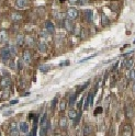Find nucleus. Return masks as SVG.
<instances>
[{
	"label": "nucleus",
	"instance_id": "nucleus-1",
	"mask_svg": "<svg viewBox=\"0 0 135 136\" xmlns=\"http://www.w3.org/2000/svg\"><path fill=\"white\" fill-rule=\"evenodd\" d=\"M48 130V120H47V115L44 114L43 117L41 119V135H46Z\"/></svg>",
	"mask_w": 135,
	"mask_h": 136
},
{
	"label": "nucleus",
	"instance_id": "nucleus-2",
	"mask_svg": "<svg viewBox=\"0 0 135 136\" xmlns=\"http://www.w3.org/2000/svg\"><path fill=\"white\" fill-rule=\"evenodd\" d=\"M68 116H69V119H70V120L74 121V123H75V124H77V123L79 122V120H80L81 114H78L75 110H70L68 112Z\"/></svg>",
	"mask_w": 135,
	"mask_h": 136
},
{
	"label": "nucleus",
	"instance_id": "nucleus-3",
	"mask_svg": "<svg viewBox=\"0 0 135 136\" xmlns=\"http://www.w3.org/2000/svg\"><path fill=\"white\" fill-rule=\"evenodd\" d=\"M96 91L97 90L95 89L93 91H91V92H89L88 93V97H87V100H86V104H85V110L88 108L89 105H92L93 104V97H95V93H96Z\"/></svg>",
	"mask_w": 135,
	"mask_h": 136
},
{
	"label": "nucleus",
	"instance_id": "nucleus-4",
	"mask_svg": "<svg viewBox=\"0 0 135 136\" xmlns=\"http://www.w3.org/2000/svg\"><path fill=\"white\" fill-rule=\"evenodd\" d=\"M67 15H68V18L70 19V20H75L78 18V10L75 9V8H69V9L67 10Z\"/></svg>",
	"mask_w": 135,
	"mask_h": 136
},
{
	"label": "nucleus",
	"instance_id": "nucleus-5",
	"mask_svg": "<svg viewBox=\"0 0 135 136\" xmlns=\"http://www.w3.org/2000/svg\"><path fill=\"white\" fill-rule=\"evenodd\" d=\"M64 26L68 32H73L74 31V24L70 19H64Z\"/></svg>",
	"mask_w": 135,
	"mask_h": 136
},
{
	"label": "nucleus",
	"instance_id": "nucleus-6",
	"mask_svg": "<svg viewBox=\"0 0 135 136\" xmlns=\"http://www.w3.org/2000/svg\"><path fill=\"white\" fill-rule=\"evenodd\" d=\"M9 40V35H8V32L6 30H1L0 31V43L5 44L7 41Z\"/></svg>",
	"mask_w": 135,
	"mask_h": 136
},
{
	"label": "nucleus",
	"instance_id": "nucleus-7",
	"mask_svg": "<svg viewBox=\"0 0 135 136\" xmlns=\"http://www.w3.org/2000/svg\"><path fill=\"white\" fill-rule=\"evenodd\" d=\"M10 135H13V136L19 135L18 125H17V123H14V122H12L10 124Z\"/></svg>",
	"mask_w": 135,
	"mask_h": 136
},
{
	"label": "nucleus",
	"instance_id": "nucleus-8",
	"mask_svg": "<svg viewBox=\"0 0 135 136\" xmlns=\"http://www.w3.org/2000/svg\"><path fill=\"white\" fill-rule=\"evenodd\" d=\"M45 31L47 33H50V34H53V33L55 32V26L51 21H47L45 23Z\"/></svg>",
	"mask_w": 135,
	"mask_h": 136
},
{
	"label": "nucleus",
	"instance_id": "nucleus-9",
	"mask_svg": "<svg viewBox=\"0 0 135 136\" xmlns=\"http://www.w3.org/2000/svg\"><path fill=\"white\" fill-rule=\"evenodd\" d=\"M1 57H2V60L3 61H7L10 57V52H9V48L8 47H3L1 49Z\"/></svg>",
	"mask_w": 135,
	"mask_h": 136
},
{
	"label": "nucleus",
	"instance_id": "nucleus-10",
	"mask_svg": "<svg viewBox=\"0 0 135 136\" xmlns=\"http://www.w3.org/2000/svg\"><path fill=\"white\" fill-rule=\"evenodd\" d=\"M0 85H1V87H2V88H9L10 86H11V79H10L9 77H5V78H2L1 82H0Z\"/></svg>",
	"mask_w": 135,
	"mask_h": 136
},
{
	"label": "nucleus",
	"instance_id": "nucleus-11",
	"mask_svg": "<svg viewBox=\"0 0 135 136\" xmlns=\"http://www.w3.org/2000/svg\"><path fill=\"white\" fill-rule=\"evenodd\" d=\"M18 129H19L20 132H22V133H28L29 132V124L25 122H21L18 125Z\"/></svg>",
	"mask_w": 135,
	"mask_h": 136
},
{
	"label": "nucleus",
	"instance_id": "nucleus-12",
	"mask_svg": "<svg viewBox=\"0 0 135 136\" xmlns=\"http://www.w3.org/2000/svg\"><path fill=\"white\" fill-rule=\"evenodd\" d=\"M28 3H29L28 0H17L15 1V7L22 9V8H25L28 6Z\"/></svg>",
	"mask_w": 135,
	"mask_h": 136
},
{
	"label": "nucleus",
	"instance_id": "nucleus-13",
	"mask_svg": "<svg viewBox=\"0 0 135 136\" xmlns=\"http://www.w3.org/2000/svg\"><path fill=\"white\" fill-rule=\"evenodd\" d=\"M85 18L88 22H92L93 20V12L91 10H85Z\"/></svg>",
	"mask_w": 135,
	"mask_h": 136
},
{
	"label": "nucleus",
	"instance_id": "nucleus-14",
	"mask_svg": "<svg viewBox=\"0 0 135 136\" xmlns=\"http://www.w3.org/2000/svg\"><path fill=\"white\" fill-rule=\"evenodd\" d=\"M23 59L25 63H31V59H32V54H31V52L30 51H24L23 53Z\"/></svg>",
	"mask_w": 135,
	"mask_h": 136
},
{
	"label": "nucleus",
	"instance_id": "nucleus-15",
	"mask_svg": "<svg viewBox=\"0 0 135 136\" xmlns=\"http://www.w3.org/2000/svg\"><path fill=\"white\" fill-rule=\"evenodd\" d=\"M24 43H25L28 46H33L35 43L34 38L33 36H26V38H24Z\"/></svg>",
	"mask_w": 135,
	"mask_h": 136
},
{
	"label": "nucleus",
	"instance_id": "nucleus-16",
	"mask_svg": "<svg viewBox=\"0 0 135 136\" xmlns=\"http://www.w3.org/2000/svg\"><path fill=\"white\" fill-rule=\"evenodd\" d=\"M22 20V15L20 13H17V12H14V13L11 14V21L13 22H19Z\"/></svg>",
	"mask_w": 135,
	"mask_h": 136
},
{
	"label": "nucleus",
	"instance_id": "nucleus-17",
	"mask_svg": "<svg viewBox=\"0 0 135 136\" xmlns=\"http://www.w3.org/2000/svg\"><path fill=\"white\" fill-rule=\"evenodd\" d=\"M38 48H39L40 52L45 53V52L47 51V44L45 43V42H40V43L38 44Z\"/></svg>",
	"mask_w": 135,
	"mask_h": 136
},
{
	"label": "nucleus",
	"instance_id": "nucleus-18",
	"mask_svg": "<svg viewBox=\"0 0 135 136\" xmlns=\"http://www.w3.org/2000/svg\"><path fill=\"white\" fill-rule=\"evenodd\" d=\"M101 23H102V25H103V26L109 25V23H110L109 18L104 13H101Z\"/></svg>",
	"mask_w": 135,
	"mask_h": 136
},
{
	"label": "nucleus",
	"instance_id": "nucleus-19",
	"mask_svg": "<svg viewBox=\"0 0 135 136\" xmlns=\"http://www.w3.org/2000/svg\"><path fill=\"white\" fill-rule=\"evenodd\" d=\"M15 42H17V45L18 46H23V44H24V36L21 35V34H19L17 36V39H15Z\"/></svg>",
	"mask_w": 135,
	"mask_h": 136
},
{
	"label": "nucleus",
	"instance_id": "nucleus-20",
	"mask_svg": "<svg viewBox=\"0 0 135 136\" xmlns=\"http://www.w3.org/2000/svg\"><path fill=\"white\" fill-rule=\"evenodd\" d=\"M59 126L62 127V129H67V119L65 116H62L59 120Z\"/></svg>",
	"mask_w": 135,
	"mask_h": 136
},
{
	"label": "nucleus",
	"instance_id": "nucleus-21",
	"mask_svg": "<svg viewBox=\"0 0 135 136\" xmlns=\"http://www.w3.org/2000/svg\"><path fill=\"white\" fill-rule=\"evenodd\" d=\"M133 64H134V59L133 58H129L128 60L124 61V67L128 68V69H130V68L133 67Z\"/></svg>",
	"mask_w": 135,
	"mask_h": 136
},
{
	"label": "nucleus",
	"instance_id": "nucleus-22",
	"mask_svg": "<svg viewBox=\"0 0 135 136\" xmlns=\"http://www.w3.org/2000/svg\"><path fill=\"white\" fill-rule=\"evenodd\" d=\"M77 94H78V93L76 92V93H74L70 98H69V105H70V106H73L74 104H75V102H76V98H77Z\"/></svg>",
	"mask_w": 135,
	"mask_h": 136
},
{
	"label": "nucleus",
	"instance_id": "nucleus-23",
	"mask_svg": "<svg viewBox=\"0 0 135 136\" xmlns=\"http://www.w3.org/2000/svg\"><path fill=\"white\" fill-rule=\"evenodd\" d=\"M124 135H132V127L130 125L124 126Z\"/></svg>",
	"mask_w": 135,
	"mask_h": 136
},
{
	"label": "nucleus",
	"instance_id": "nucleus-24",
	"mask_svg": "<svg viewBox=\"0 0 135 136\" xmlns=\"http://www.w3.org/2000/svg\"><path fill=\"white\" fill-rule=\"evenodd\" d=\"M50 69H51V67H50L48 65H46V64H45V65H41V66H40V70L42 71V72H46V71L50 70Z\"/></svg>",
	"mask_w": 135,
	"mask_h": 136
},
{
	"label": "nucleus",
	"instance_id": "nucleus-25",
	"mask_svg": "<svg viewBox=\"0 0 135 136\" xmlns=\"http://www.w3.org/2000/svg\"><path fill=\"white\" fill-rule=\"evenodd\" d=\"M90 132H91V129H90V125L86 124L84 127V135H89Z\"/></svg>",
	"mask_w": 135,
	"mask_h": 136
},
{
	"label": "nucleus",
	"instance_id": "nucleus-26",
	"mask_svg": "<svg viewBox=\"0 0 135 136\" xmlns=\"http://www.w3.org/2000/svg\"><path fill=\"white\" fill-rule=\"evenodd\" d=\"M65 109H66V102L63 100L62 102H60V104H59V111H60V112H63V111H65Z\"/></svg>",
	"mask_w": 135,
	"mask_h": 136
},
{
	"label": "nucleus",
	"instance_id": "nucleus-27",
	"mask_svg": "<svg viewBox=\"0 0 135 136\" xmlns=\"http://www.w3.org/2000/svg\"><path fill=\"white\" fill-rule=\"evenodd\" d=\"M9 52H10V55H15L17 54V51H15V48H14V46H12V45H10L9 47Z\"/></svg>",
	"mask_w": 135,
	"mask_h": 136
},
{
	"label": "nucleus",
	"instance_id": "nucleus-28",
	"mask_svg": "<svg viewBox=\"0 0 135 136\" xmlns=\"http://www.w3.org/2000/svg\"><path fill=\"white\" fill-rule=\"evenodd\" d=\"M132 116H133V108L130 105L128 108V117H132Z\"/></svg>",
	"mask_w": 135,
	"mask_h": 136
},
{
	"label": "nucleus",
	"instance_id": "nucleus-29",
	"mask_svg": "<svg viewBox=\"0 0 135 136\" xmlns=\"http://www.w3.org/2000/svg\"><path fill=\"white\" fill-rule=\"evenodd\" d=\"M134 78H135V70H134V69H132V70L130 71V79L131 80H134Z\"/></svg>",
	"mask_w": 135,
	"mask_h": 136
},
{
	"label": "nucleus",
	"instance_id": "nucleus-30",
	"mask_svg": "<svg viewBox=\"0 0 135 136\" xmlns=\"http://www.w3.org/2000/svg\"><path fill=\"white\" fill-rule=\"evenodd\" d=\"M88 85H89V81H88V82H86V84L83 86V87H81V88L78 90V92H77V93H79V92H81V91H84V89L87 88V87H88Z\"/></svg>",
	"mask_w": 135,
	"mask_h": 136
},
{
	"label": "nucleus",
	"instance_id": "nucleus-31",
	"mask_svg": "<svg viewBox=\"0 0 135 136\" xmlns=\"http://www.w3.org/2000/svg\"><path fill=\"white\" fill-rule=\"evenodd\" d=\"M22 68H23V63L21 59H19L18 60V69H22Z\"/></svg>",
	"mask_w": 135,
	"mask_h": 136
},
{
	"label": "nucleus",
	"instance_id": "nucleus-32",
	"mask_svg": "<svg viewBox=\"0 0 135 136\" xmlns=\"http://www.w3.org/2000/svg\"><path fill=\"white\" fill-rule=\"evenodd\" d=\"M78 2L80 3V5H86V3H88V2H89V0H79Z\"/></svg>",
	"mask_w": 135,
	"mask_h": 136
},
{
	"label": "nucleus",
	"instance_id": "nucleus-33",
	"mask_svg": "<svg viewBox=\"0 0 135 136\" xmlns=\"http://www.w3.org/2000/svg\"><path fill=\"white\" fill-rule=\"evenodd\" d=\"M9 94H10V93H9V91H7V92H5V93H3V94H2V99H7L8 97H9Z\"/></svg>",
	"mask_w": 135,
	"mask_h": 136
},
{
	"label": "nucleus",
	"instance_id": "nucleus-34",
	"mask_svg": "<svg viewBox=\"0 0 135 136\" xmlns=\"http://www.w3.org/2000/svg\"><path fill=\"white\" fill-rule=\"evenodd\" d=\"M55 16H56V18L58 19V20H60V19H62L64 15H63V14H60V13H56V14H55Z\"/></svg>",
	"mask_w": 135,
	"mask_h": 136
},
{
	"label": "nucleus",
	"instance_id": "nucleus-35",
	"mask_svg": "<svg viewBox=\"0 0 135 136\" xmlns=\"http://www.w3.org/2000/svg\"><path fill=\"white\" fill-rule=\"evenodd\" d=\"M102 112V108H98L96 111H95V114H98V113H101Z\"/></svg>",
	"mask_w": 135,
	"mask_h": 136
},
{
	"label": "nucleus",
	"instance_id": "nucleus-36",
	"mask_svg": "<svg viewBox=\"0 0 135 136\" xmlns=\"http://www.w3.org/2000/svg\"><path fill=\"white\" fill-rule=\"evenodd\" d=\"M69 3H71V5H75V3H77L79 1V0H68Z\"/></svg>",
	"mask_w": 135,
	"mask_h": 136
},
{
	"label": "nucleus",
	"instance_id": "nucleus-37",
	"mask_svg": "<svg viewBox=\"0 0 135 136\" xmlns=\"http://www.w3.org/2000/svg\"><path fill=\"white\" fill-rule=\"evenodd\" d=\"M83 103H84V99H81V101L79 102V104H78V108L79 109H81V105H83Z\"/></svg>",
	"mask_w": 135,
	"mask_h": 136
},
{
	"label": "nucleus",
	"instance_id": "nucleus-38",
	"mask_svg": "<svg viewBox=\"0 0 135 136\" xmlns=\"http://www.w3.org/2000/svg\"><path fill=\"white\" fill-rule=\"evenodd\" d=\"M118 66H119V63H115V64H114V66H113V70H115V69L118 68Z\"/></svg>",
	"mask_w": 135,
	"mask_h": 136
},
{
	"label": "nucleus",
	"instance_id": "nucleus-39",
	"mask_svg": "<svg viewBox=\"0 0 135 136\" xmlns=\"http://www.w3.org/2000/svg\"><path fill=\"white\" fill-rule=\"evenodd\" d=\"M59 1H60V2H63V1H65V0H59Z\"/></svg>",
	"mask_w": 135,
	"mask_h": 136
}]
</instances>
